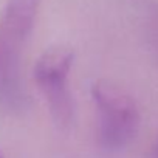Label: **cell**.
<instances>
[{
  "label": "cell",
  "mask_w": 158,
  "mask_h": 158,
  "mask_svg": "<svg viewBox=\"0 0 158 158\" xmlns=\"http://www.w3.org/2000/svg\"><path fill=\"white\" fill-rule=\"evenodd\" d=\"M92 98L98 112V141L107 152L126 147L135 136L139 115L130 96L121 90L96 82L92 87Z\"/></svg>",
  "instance_id": "7a4b0ae2"
},
{
  "label": "cell",
  "mask_w": 158,
  "mask_h": 158,
  "mask_svg": "<svg viewBox=\"0 0 158 158\" xmlns=\"http://www.w3.org/2000/svg\"><path fill=\"white\" fill-rule=\"evenodd\" d=\"M73 57V51L68 48H50L39 57L34 67L36 82L44 93L53 121L59 129H68L74 116L73 99L68 89V74Z\"/></svg>",
  "instance_id": "3957f363"
},
{
  "label": "cell",
  "mask_w": 158,
  "mask_h": 158,
  "mask_svg": "<svg viewBox=\"0 0 158 158\" xmlns=\"http://www.w3.org/2000/svg\"><path fill=\"white\" fill-rule=\"evenodd\" d=\"M42 0H8L0 16V101L19 106L23 101L20 53L31 34Z\"/></svg>",
  "instance_id": "6da1fadb"
},
{
  "label": "cell",
  "mask_w": 158,
  "mask_h": 158,
  "mask_svg": "<svg viewBox=\"0 0 158 158\" xmlns=\"http://www.w3.org/2000/svg\"><path fill=\"white\" fill-rule=\"evenodd\" d=\"M0 158H2V156H0Z\"/></svg>",
  "instance_id": "5b68a950"
},
{
  "label": "cell",
  "mask_w": 158,
  "mask_h": 158,
  "mask_svg": "<svg viewBox=\"0 0 158 158\" xmlns=\"http://www.w3.org/2000/svg\"><path fill=\"white\" fill-rule=\"evenodd\" d=\"M155 158H158V141H156V146H155Z\"/></svg>",
  "instance_id": "277c9868"
}]
</instances>
